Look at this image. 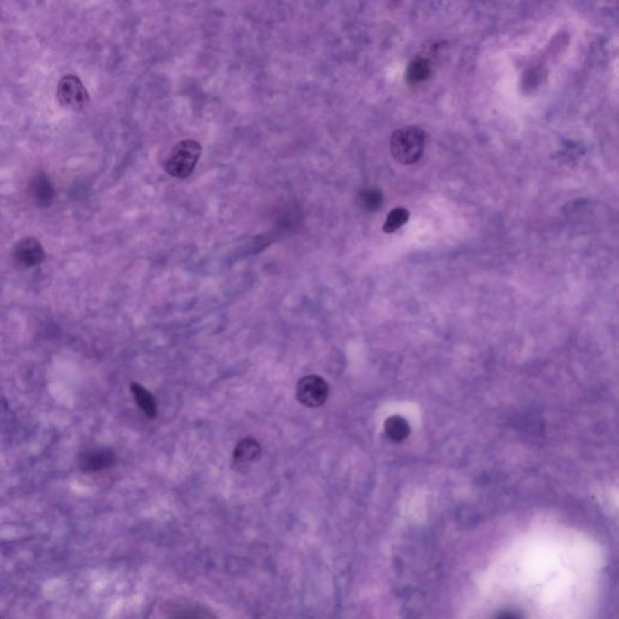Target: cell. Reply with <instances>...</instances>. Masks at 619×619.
Listing matches in <instances>:
<instances>
[{"label": "cell", "mask_w": 619, "mask_h": 619, "mask_svg": "<svg viewBox=\"0 0 619 619\" xmlns=\"http://www.w3.org/2000/svg\"><path fill=\"white\" fill-rule=\"evenodd\" d=\"M425 147V132L420 128L408 126L394 131L391 138L393 157L403 165H412L420 159Z\"/></svg>", "instance_id": "1"}, {"label": "cell", "mask_w": 619, "mask_h": 619, "mask_svg": "<svg viewBox=\"0 0 619 619\" xmlns=\"http://www.w3.org/2000/svg\"><path fill=\"white\" fill-rule=\"evenodd\" d=\"M201 152H202L201 144L194 139H185L183 142L178 143L172 149L168 159L166 161V172L180 180L188 178L193 173Z\"/></svg>", "instance_id": "2"}, {"label": "cell", "mask_w": 619, "mask_h": 619, "mask_svg": "<svg viewBox=\"0 0 619 619\" xmlns=\"http://www.w3.org/2000/svg\"><path fill=\"white\" fill-rule=\"evenodd\" d=\"M328 394L329 386L326 380L318 375L304 376L297 385V398L305 407H321L326 403Z\"/></svg>", "instance_id": "3"}, {"label": "cell", "mask_w": 619, "mask_h": 619, "mask_svg": "<svg viewBox=\"0 0 619 619\" xmlns=\"http://www.w3.org/2000/svg\"><path fill=\"white\" fill-rule=\"evenodd\" d=\"M14 256L24 268H34L43 261L45 254L40 242L35 238H24L15 247Z\"/></svg>", "instance_id": "4"}, {"label": "cell", "mask_w": 619, "mask_h": 619, "mask_svg": "<svg viewBox=\"0 0 619 619\" xmlns=\"http://www.w3.org/2000/svg\"><path fill=\"white\" fill-rule=\"evenodd\" d=\"M261 455L260 444L254 438L240 440L232 454V462L237 467H247L254 464Z\"/></svg>", "instance_id": "5"}, {"label": "cell", "mask_w": 619, "mask_h": 619, "mask_svg": "<svg viewBox=\"0 0 619 619\" xmlns=\"http://www.w3.org/2000/svg\"><path fill=\"white\" fill-rule=\"evenodd\" d=\"M115 464V455L109 449L91 450L81 456L80 466L85 472H100Z\"/></svg>", "instance_id": "6"}, {"label": "cell", "mask_w": 619, "mask_h": 619, "mask_svg": "<svg viewBox=\"0 0 619 619\" xmlns=\"http://www.w3.org/2000/svg\"><path fill=\"white\" fill-rule=\"evenodd\" d=\"M60 100L69 108H80L87 101V94L84 87L73 78H68L60 86Z\"/></svg>", "instance_id": "7"}, {"label": "cell", "mask_w": 619, "mask_h": 619, "mask_svg": "<svg viewBox=\"0 0 619 619\" xmlns=\"http://www.w3.org/2000/svg\"><path fill=\"white\" fill-rule=\"evenodd\" d=\"M29 193L32 195L35 204L42 206V207L49 206L55 198L53 185L45 175H38L37 177H34L29 184Z\"/></svg>", "instance_id": "8"}, {"label": "cell", "mask_w": 619, "mask_h": 619, "mask_svg": "<svg viewBox=\"0 0 619 619\" xmlns=\"http://www.w3.org/2000/svg\"><path fill=\"white\" fill-rule=\"evenodd\" d=\"M131 391L138 407L142 409V412L146 414L148 419H154L157 414V404L152 393L139 383H132Z\"/></svg>", "instance_id": "9"}, {"label": "cell", "mask_w": 619, "mask_h": 619, "mask_svg": "<svg viewBox=\"0 0 619 619\" xmlns=\"http://www.w3.org/2000/svg\"><path fill=\"white\" fill-rule=\"evenodd\" d=\"M385 433L391 440L402 442L410 435V427L408 421L403 419L402 416H391L385 422Z\"/></svg>", "instance_id": "10"}, {"label": "cell", "mask_w": 619, "mask_h": 619, "mask_svg": "<svg viewBox=\"0 0 619 619\" xmlns=\"http://www.w3.org/2000/svg\"><path fill=\"white\" fill-rule=\"evenodd\" d=\"M408 219H409V212L406 208H394L390 212L386 222L383 224V232L386 234L397 232L398 229H401L408 222Z\"/></svg>", "instance_id": "11"}, {"label": "cell", "mask_w": 619, "mask_h": 619, "mask_svg": "<svg viewBox=\"0 0 619 619\" xmlns=\"http://www.w3.org/2000/svg\"><path fill=\"white\" fill-rule=\"evenodd\" d=\"M381 194L378 190L369 189L364 191L362 194V201H363L364 207L368 209H376L381 204Z\"/></svg>", "instance_id": "12"}]
</instances>
